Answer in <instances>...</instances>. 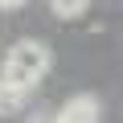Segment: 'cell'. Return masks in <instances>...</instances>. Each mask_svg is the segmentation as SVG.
<instances>
[{
  "label": "cell",
  "mask_w": 123,
  "mask_h": 123,
  "mask_svg": "<svg viewBox=\"0 0 123 123\" xmlns=\"http://www.w3.org/2000/svg\"><path fill=\"white\" fill-rule=\"evenodd\" d=\"M98 98L94 94H74L66 107L57 111V123H98Z\"/></svg>",
  "instance_id": "obj_2"
},
{
  "label": "cell",
  "mask_w": 123,
  "mask_h": 123,
  "mask_svg": "<svg viewBox=\"0 0 123 123\" xmlns=\"http://www.w3.org/2000/svg\"><path fill=\"white\" fill-rule=\"evenodd\" d=\"M49 4H53V12H57L62 21H70V17H82V12H86L90 0H49Z\"/></svg>",
  "instance_id": "obj_4"
},
{
  "label": "cell",
  "mask_w": 123,
  "mask_h": 123,
  "mask_svg": "<svg viewBox=\"0 0 123 123\" xmlns=\"http://www.w3.org/2000/svg\"><path fill=\"white\" fill-rule=\"evenodd\" d=\"M45 70H49V49L41 41H17L4 53V82L8 86L29 90V86H37L45 78Z\"/></svg>",
  "instance_id": "obj_1"
},
{
  "label": "cell",
  "mask_w": 123,
  "mask_h": 123,
  "mask_svg": "<svg viewBox=\"0 0 123 123\" xmlns=\"http://www.w3.org/2000/svg\"><path fill=\"white\" fill-rule=\"evenodd\" d=\"M25 107V90L21 86H8L4 78H0V115H17Z\"/></svg>",
  "instance_id": "obj_3"
},
{
  "label": "cell",
  "mask_w": 123,
  "mask_h": 123,
  "mask_svg": "<svg viewBox=\"0 0 123 123\" xmlns=\"http://www.w3.org/2000/svg\"><path fill=\"white\" fill-rule=\"evenodd\" d=\"M25 0H0V8H21Z\"/></svg>",
  "instance_id": "obj_5"
}]
</instances>
